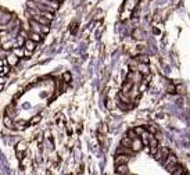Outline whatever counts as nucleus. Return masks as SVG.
<instances>
[{
	"mask_svg": "<svg viewBox=\"0 0 190 175\" xmlns=\"http://www.w3.org/2000/svg\"><path fill=\"white\" fill-rule=\"evenodd\" d=\"M14 54L17 56V57H20V56H22V54H24V51L21 50V49H15V50H14Z\"/></svg>",
	"mask_w": 190,
	"mask_h": 175,
	"instance_id": "20",
	"label": "nucleus"
},
{
	"mask_svg": "<svg viewBox=\"0 0 190 175\" xmlns=\"http://www.w3.org/2000/svg\"><path fill=\"white\" fill-rule=\"evenodd\" d=\"M132 89V81L128 79V82H125L122 85V93H129V90Z\"/></svg>",
	"mask_w": 190,
	"mask_h": 175,
	"instance_id": "10",
	"label": "nucleus"
},
{
	"mask_svg": "<svg viewBox=\"0 0 190 175\" xmlns=\"http://www.w3.org/2000/svg\"><path fill=\"white\" fill-rule=\"evenodd\" d=\"M1 71H3V67H1V65H0V74H1Z\"/></svg>",
	"mask_w": 190,
	"mask_h": 175,
	"instance_id": "27",
	"label": "nucleus"
},
{
	"mask_svg": "<svg viewBox=\"0 0 190 175\" xmlns=\"http://www.w3.org/2000/svg\"><path fill=\"white\" fill-rule=\"evenodd\" d=\"M121 145H122V146H126V148H131V145H132V139L129 138V136H126V138H124L122 140H121Z\"/></svg>",
	"mask_w": 190,
	"mask_h": 175,
	"instance_id": "13",
	"label": "nucleus"
},
{
	"mask_svg": "<svg viewBox=\"0 0 190 175\" xmlns=\"http://www.w3.org/2000/svg\"><path fill=\"white\" fill-rule=\"evenodd\" d=\"M185 172H186L185 168H183L181 164H178V163H176V166H175V168H173V171H172V174L173 175H183Z\"/></svg>",
	"mask_w": 190,
	"mask_h": 175,
	"instance_id": "7",
	"label": "nucleus"
},
{
	"mask_svg": "<svg viewBox=\"0 0 190 175\" xmlns=\"http://www.w3.org/2000/svg\"><path fill=\"white\" fill-rule=\"evenodd\" d=\"M140 35H142V31L140 29H136L135 32H133V38H135V39H140Z\"/></svg>",
	"mask_w": 190,
	"mask_h": 175,
	"instance_id": "19",
	"label": "nucleus"
},
{
	"mask_svg": "<svg viewBox=\"0 0 190 175\" xmlns=\"http://www.w3.org/2000/svg\"><path fill=\"white\" fill-rule=\"evenodd\" d=\"M115 172L117 174H129L126 164H117L115 166Z\"/></svg>",
	"mask_w": 190,
	"mask_h": 175,
	"instance_id": "5",
	"label": "nucleus"
},
{
	"mask_svg": "<svg viewBox=\"0 0 190 175\" xmlns=\"http://www.w3.org/2000/svg\"><path fill=\"white\" fill-rule=\"evenodd\" d=\"M139 71H140V72L147 74V67H146V65H139Z\"/></svg>",
	"mask_w": 190,
	"mask_h": 175,
	"instance_id": "21",
	"label": "nucleus"
},
{
	"mask_svg": "<svg viewBox=\"0 0 190 175\" xmlns=\"http://www.w3.org/2000/svg\"><path fill=\"white\" fill-rule=\"evenodd\" d=\"M128 136H129V138H131L132 140H133V139H136V138H139V136L136 135L135 131H129V132H128Z\"/></svg>",
	"mask_w": 190,
	"mask_h": 175,
	"instance_id": "18",
	"label": "nucleus"
},
{
	"mask_svg": "<svg viewBox=\"0 0 190 175\" xmlns=\"http://www.w3.org/2000/svg\"><path fill=\"white\" fill-rule=\"evenodd\" d=\"M4 13H6L4 10H1V9H0V17H1V15H3V14H4Z\"/></svg>",
	"mask_w": 190,
	"mask_h": 175,
	"instance_id": "24",
	"label": "nucleus"
},
{
	"mask_svg": "<svg viewBox=\"0 0 190 175\" xmlns=\"http://www.w3.org/2000/svg\"><path fill=\"white\" fill-rule=\"evenodd\" d=\"M3 122H4V125L7 128H13V121H11V118H10L9 115H6L4 118H3Z\"/></svg>",
	"mask_w": 190,
	"mask_h": 175,
	"instance_id": "14",
	"label": "nucleus"
},
{
	"mask_svg": "<svg viewBox=\"0 0 190 175\" xmlns=\"http://www.w3.org/2000/svg\"><path fill=\"white\" fill-rule=\"evenodd\" d=\"M133 131L136 132V135H137V136H142V135H143V134L146 132V129L143 128V127H136V128L133 129Z\"/></svg>",
	"mask_w": 190,
	"mask_h": 175,
	"instance_id": "15",
	"label": "nucleus"
},
{
	"mask_svg": "<svg viewBox=\"0 0 190 175\" xmlns=\"http://www.w3.org/2000/svg\"><path fill=\"white\" fill-rule=\"evenodd\" d=\"M153 156H154V158H155L157 161H160V163H163L164 164V161L167 160V157L169 156V150H168L167 148H158V150L154 153Z\"/></svg>",
	"mask_w": 190,
	"mask_h": 175,
	"instance_id": "2",
	"label": "nucleus"
},
{
	"mask_svg": "<svg viewBox=\"0 0 190 175\" xmlns=\"http://www.w3.org/2000/svg\"><path fill=\"white\" fill-rule=\"evenodd\" d=\"M143 148V142H142V139L136 138L132 140V145H131V149L133 150V152H137V150H140V149Z\"/></svg>",
	"mask_w": 190,
	"mask_h": 175,
	"instance_id": "4",
	"label": "nucleus"
},
{
	"mask_svg": "<svg viewBox=\"0 0 190 175\" xmlns=\"http://www.w3.org/2000/svg\"><path fill=\"white\" fill-rule=\"evenodd\" d=\"M1 89H3V83H0V90H1Z\"/></svg>",
	"mask_w": 190,
	"mask_h": 175,
	"instance_id": "28",
	"label": "nucleus"
},
{
	"mask_svg": "<svg viewBox=\"0 0 190 175\" xmlns=\"http://www.w3.org/2000/svg\"><path fill=\"white\" fill-rule=\"evenodd\" d=\"M29 39H31V40H33L35 43H39V42L42 40V35H40V33L33 32V31H32V32L29 33Z\"/></svg>",
	"mask_w": 190,
	"mask_h": 175,
	"instance_id": "6",
	"label": "nucleus"
},
{
	"mask_svg": "<svg viewBox=\"0 0 190 175\" xmlns=\"http://www.w3.org/2000/svg\"><path fill=\"white\" fill-rule=\"evenodd\" d=\"M18 43H20V45H22V43H24V38L22 36L18 38Z\"/></svg>",
	"mask_w": 190,
	"mask_h": 175,
	"instance_id": "23",
	"label": "nucleus"
},
{
	"mask_svg": "<svg viewBox=\"0 0 190 175\" xmlns=\"http://www.w3.org/2000/svg\"><path fill=\"white\" fill-rule=\"evenodd\" d=\"M9 71H10L9 67H3V71H1V74H0V75H7V74H9Z\"/></svg>",
	"mask_w": 190,
	"mask_h": 175,
	"instance_id": "22",
	"label": "nucleus"
},
{
	"mask_svg": "<svg viewBox=\"0 0 190 175\" xmlns=\"http://www.w3.org/2000/svg\"><path fill=\"white\" fill-rule=\"evenodd\" d=\"M149 132L151 135L157 134V127H155V125H150V127H149Z\"/></svg>",
	"mask_w": 190,
	"mask_h": 175,
	"instance_id": "16",
	"label": "nucleus"
},
{
	"mask_svg": "<svg viewBox=\"0 0 190 175\" xmlns=\"http://www.w3.org/2000/svg\"><path fill=\"white\" fill-rule=\"evenodd\" d=\"M29 25H31V29L33 32H38V33H40V35H45V33H47L50 31L49 25H42V24L36 22L35 20H32V18L29 21Z\"/></svg>",
	"mask_w": 190,
	"mask_h": 175,
	"instance_id": "1",
	"label": "nucleus"
},
{
	"mask_svg": "<svg viewBox=\"0 0 190 175\" xmlns=\"http://www.w3.org/2000/svg\"><path fill=\"white\" fill-rule=\"evenodd\" d=\"M35 42L33 40H31V39H28V40H25V49L27 50H29V51H33L35 50Z\"/></svg>",
	"mask_w": 190,
	"mask_h": 175,
	"instance_id": "8",
	"label": "nucleus"
},
{
	"mask_svg": "<svg viewBox=\"0 0 190 175\" xmlns=\"http://www.w3.org/2000/svg\"><path fill=\"white\" fill-rule=\"evenodd\" d=\"M63 78H64V82H69L71 81V74L69 72H64Z\"/></svg>",
	"mask_w": 190,
	"mask_h": 175,
	"instance_id": "17",
	"label": "nucleus"
},
{
	"mask_svg": "<svg viewBox=\"0 0 190 175\" xmlns=\"http://www.w3.org/2000/svg\"><path fill=\"white\" fill-rule=\"evenodd\" d=\"M49 1H51V3H59V0H49Z\"/></svg>",
	"mask_w": 190,
	"mask_h": 175,
	"instance_id": "25",
	"label": "nucleus"
},
{
	"mask_svg": "<svg viewBox=\"0 0 190 175\" xmlns=\"http://www.w3.org/2000/svg\"><path fill=\"white\" fill-rule=\"evenodd\" d=\"M17 61H18V57L15 54H10L9 57H7V63H9L10 65H15L17 64Z\"/></svg>",
	"mask_w": 190,
	"mask_h": 175,
	"instance_id": "9",
	"label": "nucleus"
},
{
	"mask_svg": "<svg viewBox=\"0 0 190 175\" xmlns=\"http://www.w3.org/2000/svg\"><path fill=\"white\" fill-rule=\"evenodd\" d=\"M0 83H4V79L3 78H0Z\"/></svg>",
	"mask_w": 190,
	"mask_h": 175,
	"instance_id": "26",
	"label": "nucleus"
},
{
	"mask_svg": "<svg viewBox=\"0 0 190 175\" xmlns=\"http://www.w3.org/2000/svg\"><path fill=\"white\" fill-rule=\"evenodd\" d=\"M40 120H42V115H40V114L33 115V117L31 118V121H29V125H35V124H38V122H40Z\"/></svg>",
	"mask_w": 190,
	"mask_h": 175,
	"instance_id": "11",
	"label": "nucleus"
},
{
	"mask_svg": "<svg viewBox=\"0 0 190 175\" xmlns=\"http://www.w3.org/2000/svg\"><path fill=\"white\" fill-rule=\"evenodd\" d=\"M129 160H131V156H129V154H117L114 163H115V166H117V164H126Z\"/></svg>",
	"mask_w": 190,
	"mask_h": 175,
	"instance_id": "3",
	"label": "nucleus"
},
{
	"mask_svg": "<svg viewBox=\"0 0 190 175\" xmlns=\"http://www.w3.org/2000/svg\"><path fill=\"white\" fill-rule=\"evenodd\" d=\"M27 150V143L25 142H20L18 145H17V153H22Z\"/></svg>",
	"mask_w": 190,
	"mask_h": 175,
	"instance_id": "12",
	"label": "nucleus"
}]
</instances>
